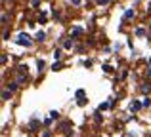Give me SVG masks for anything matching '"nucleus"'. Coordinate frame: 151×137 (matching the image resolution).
Wrapping results in <instances>:
<instances>
[{"instance_id":"8","label":"nucleus","mask_w":151,"mask_h":137,"mask_svg":"<svg viewBox=\"0 0 151 137\" xmlns=\"http://www.w3.org/2000/svg\"><path fill=\"white\" fill-rule=\"evenodd\" d=\"M147 74H149V76H151V67H149V69H147Z\"/></svg>"},{"instance_id":"1","label":"nucleus","mask_w":151,"mask_h":137,"mask_svg":"<svg viewBox=\"0 0 151 137\" xmlns=\"http://www.w3.org/2000/svg\"><path fill=\"white\" fill-rule=\"evenodd\" d=\"M17 44H21V46H31V38H29V34H25V33L17 34Z\"/></svg>"},{"instance_id":"7","label":"nucleus","mask_w":151,"mask_h":137,"mask_svg":"<svg viewBox=\"0 0 151 137\" xmlns=\"http://www.w3.org/2000/svg\"><path fill=\"white\" fill-rule=\"evenodd\" d=\"M142 92H149V84H144V86H142Z\"/></svg>"},{"instance_id":"3","label":"nucleus","mask_w":151,"mask_h":137,"mask_svg":"<svg viewBox=\"0 0 151 137\" xmlns=\"http://www.w3.org/2000/svg\"><path fill=\"white\" fill-rule=\"evenodd\" d=\"M132 15H134V11H132V10H126V11H124V19L132 17Z\"/></svg>"},{"instance_id":"5","label":"nucleus","mask_w":151,"mask_h":137,"mask_svg":"<svg viewBox=\"0 0 151 137\" xmlns=\"http://www.w3.org/2000/svg\"><path fill=\"white\" fill-rule=\"evenodd\" d=\"M58 116H59V112H58V111H52V112H50V118H52V120H55Z\"/></svg>"},{"instance_id":"6","label":"nucleus","mask_w":151,"mask_h":137,"mask_svg":"<svg viewBox=\"0 0 151 137\" xmlns=\"http://www.w3.org/2000/svg\"><path fill=\"white\" fill-rule=\"evenodd\" d=\"M37 69H38V70L44 69V61H42V59H40V61H37Z\"/></svg>"},{"instance_id":"2","label":"nucleus","mask_w":151,"mask_h":137,"mask_svg":"<svg viewBox=\"0 0 151 137\" xmlns=\"http://www.w3.org/2000/svg\"><path fill=\"white\" fill-rule=\"evenodd\" d=\"M149 105H151V99H149V97H145V99L142 101V107H149Z\"/></svg>"},{"instance_id":"4","label":"nucleus","mask_w":151,"mask_h":137,"mask_svg":"<svg viewBox=\"0 0 151 137\" xmlns=\"http://www.w3.org/2000/svg\"><path fill=\"white\" fill-rule=\"evenodd\" d=\"M44 36H46L44 33H37V40H38V42H42V40H44Z\"/></svg>"}]
</instances>
